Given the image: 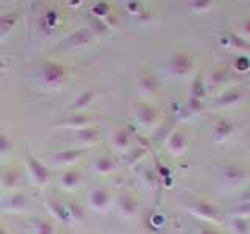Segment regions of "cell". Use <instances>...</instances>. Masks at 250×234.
Wrapping results in <instances>:
<instances>
[{"label":"cell","instance_id":"1","mask_svg":"<svg viewBox=\"0 0 250 234\" xmlns=\"http://www.w3.org/2000/svg\"><path fill=\"white\" fill-rule=\"evenodd\" d=\"M27 164H28V169L31 172V176L38 183V184H45L49 181V170L41 164V161H38L36 158H33L31 155L27 156Z\"/></svg>","mask_w":250,"mask_h":234},{"label":"cell","instance_id":"2","mask_svg":"<svg viewBox=\"0 0 250 234\" xmlns=\"http://www.w3.org/2000/svg\"><path fill=\"white\" fill-rule=\"evenodd\" d=\"M89 203L92 205V208H96L97 211H104L108 206V194H106V191H104V189H94L91 192Z\"/></svg>","mask_w":250,"mask_h":234},{"label":"cell","instance_id":"3","mask_svg":"<svg viewBox=\"0 0 250 234\" xmlns=\"http://www.w3.org/2000/svg\"><path fill=\"white\" fill-rule=\"evenodd\" d=\"M83 155V152L82 150H67V152H60V153H55L53 155V158H55V161L57 162H72V161H75V159H78L80 156Z\"/></svg>","mask_w":250,"mask_h":234},{"label":"cell","instance_id":"4","mask_svg":"<svg viewBox=\"0 0 250 234\" xmlns=\"http://www.w3.org/2000/svg\"><path fill=\"white\" fill-rule=\"evenodd\" d=\"M78 181H80V174H78L77 170L66 172V174L62 175V178H61V184L64 187H67V189H70V187H75L78 184Z\"/></svg>","mask_w":250,"mask_h":234},{"label":"cell","instance_id":"5","mask_svg":"<svg viewBox=\"0 0 250 234\" xmlns=\"http://www.w3.org/2000/svg\"><path fill=\"white\" fill-rule=\"evenodd\" d=\"M52 209L55 211V214H57V217L60 218L62 223L67 222V218H69L70 214H69V209L64 205H61V203L55 201V203H52Z\"/></svg>","mask_w":250,"mask_h":234},{"label":"cell","instance_id":"6","mask_svg":"<svg viewBox=\"0 0 250 234\" xmlns=\"http://www.w3.org/2000/svg\"><path fill=\"white\" fill-rule=\"evenodd\" d=\"M35 234H55V228L52 222L49 220H42L36 225V230H35Z\"/></svg>","mask_w":250,"mask_h":234},{"label":"cell","instance_id":"7","mask_svg":"<svg viewBox=\"0 0 250 234\" xmlns=\"http://www.w3.org/2000/svg\"><path fill=\"white\" fill-rule=\"evenodd\" d=\"M113 167H114V164L109 158H99L96 162V169L100 172V174H106V172H109Z\"/></svg>","mask_w":250,"mask_h":234},{"label":"cell","instance_id":"8","mask_svg":"<svg viewBox=\"0 0 250 234\" xmlns=\"http://www.w3.org/2000/svg\"><path fill=\"white\" fill-rule=\"evenodd\" d=\"M135 201L130 197V195H124V198L121 200V208L125 214H131L133 211H135Z\"/></svg>","mask_w":250,"mask_h":234},{"label":"cell","instance_id":"9","mask_svg":"<svg viewBox=\"0 0 250 234\" xmlns=\"http://www.w3.org/2000/svg\"><path fill=\"white\" fill-rule=\"evenodd\" d=\"M11 148V142L6 136L0 135V155H5Z\"/></svg>","mask_w":250,"mask_h":234},{"label":"cell","instance_id":"10","mask_svg":"<svg viewBox=\"0 0 250 234\" xmlns=\"http://www.w3.org/2000/svg\"><path fill=\"white\" fill-rule=\"evenodd\" d=\"M16 181H18V175L14 174V172H6V174H3V183L11 187Z\"/></svg>","mask_w":250,"mask_h":234},{"label":"cell","instance_id":"11","mask_svg":"<svg viewBox=\"0 0 250 234\" xmlns=\"http://www.w3.org/2000/svg\"><path fill=\"white\" fill-rule=\"evenodd\" d=\"M0 234H6V231H5V230L2 228V226H0Z\"/></svg>","mask_w":250,"mask_h":234}]
</instances>
